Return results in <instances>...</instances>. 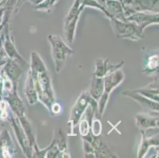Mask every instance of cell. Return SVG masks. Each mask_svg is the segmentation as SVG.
<instances>
[{"label": "cell", "instance_id": "cell-1", "mask_svg": "<svg viewBox=\"0 0 159 158\" xmlns=\"http://www.w3.org/2000/svg\"><path fill=\"white\" fill-rule=\"evenodd\" d=\"M29 70L33 78L38 101L42 103L43 105L48 111L52 104L57 100L53 89L48 70L42 58L40 57L38 52L35 51L31 52Z\"/></svg>", "mask_w": 159, "mask_h": 158}, {"label": "cell", "instance_id": "cell-2", "mask_svg": "<svg viewBox=\"0 0 159 158\" xmlns=\"http://www.w3.org/2000/svg\"><path fill=\"white\" fill-rule=\"evenodd\" d=\"M70 158L67 147L66 136L62 129L54 130L52 142L44 149H40L38 146L33 149L32 158Z\"/></svg>", "mask_w": 159, "mask_h": 158}, {"label": "cell", "instance_id": "cell-3", "mask_svg": "<svg viewBox=\"0 0 159 158\" xmlns=\"http://www.w3.org/2000/svg\"><path fill=\"white\" fill-rule=\"evenodd\" d=\"M48 40L51 45L52 56L55 65V70L60 74L64 68L66 61L75 51L66 44L63 39L56 34H50L48 36Z\"/></svg>", "mask_w": 159, "mask_h": 158}, {"label": "cell", "instance_id": "cell-4", "mask_svg": "<svg viewBox=\"0 0 159 158\" xmlns=\"http://www.w3.org/2000/svg\"><path fill=\"white\" fill-rule=\"evenodd\" d=\"M124 78H125V75L124 72L120 70V69L116 70L104 78V92L98 101L97 115H98L100 119L102 118L105 113L110 94L116 87L119 86L124 82Z\"/></svg>", "mask_w": 159, "mask_h": 158}, {"label": "cell", "instance_id": "cell-5", "mask_svg": "<svg viewBox=\"0 0 159 158\" xmlns=\"http://www.w3.org/2000/svg\"><path fill=\"white\" fill-rule=\"evenodd\" d=\"M109 20L116 38L129 39L134 41L144 38V30L134 22L120 21L113 17Z\"/></svg>", "mask_w": 159, "mask_h": 158}, {"label": "cell", "instance_id": "cell-6", "mask_svg": "<svg viewBox=\"0 0 159 158\" xmlns=\"http://www.w3.org/2000/svg\"><path fill=\"white\" fill-rule=\"evenodd\" d=\"M82 12L80 0H75L63 21V34L69 43H72L75 40L76 27Z\"/></svg>", "mask_w": 159, "mask_h": 158}, {"label": "cell", "instance_id": "cell-7", "mask_svg": "<svg viewBox=\"0 0 159 158\" xmlns=\"http://www.w3.org/2000/svg\"><path fill=\"white\" fill-rule=\"evenodd\" d=\"M89 99L90 97L88 93V91L82 92L79 96V97L70 109V115L67 120V125L70 126V135L75 134V129L78 127L79 121L84 114L89 104Z\"/></svg>", "mask_w": 159, "mask_h": 158}, {"label": "cell", "instance_id": "cell-8", "mask_svg": "<svg viewBox=\"0 0 159 158\" xmlns=\"http://www.w3.org/2000/svg\"><path fill=\"white\" fill-rule=\"evenodd\" d=\"M142 134L141 142L138 147L137 157L146 156L152 147H158V127L150 128L146 130H140Z\"/></svg>", "mask_w": 159, "mask_h": 158}, {"label": "cell", "instance_id": "cell-9", "mask_svg": "<svg viewBox=\"0 0 159 158\" xmlns=\"http://www.w3.org/2000/svg\"><path fill=\"white\" fill-rule=\"evenodd\" d=\"M4 34V40L3 43H2V48H3L4 52H6L7 57L9 59H12V60L17 61L23 68L24 67H29L30 65L27 63V62L23 59L22 56L18 53V50L16 48L14 43L13 41V37H11V26H10V23H7L5 26H4L3 30Z\"/></svg>", "mask_w": 159, "mask_h": 158}, {"label": "cell", "instance_id": "cell-10", "mask_svg": "<svg viewBox=\"0 0 159 158\" xmlns=\"http://www.w3.org/2000/svg\"><path fill=\"white\" fill-rule=\"evenodd\" d=\"M9 123L11 124L16 139H17V141H18L20 148L22 150L24 155L26 157L31 158L32 154H33V148L30 145V141H29L28 138H27L26 134L25 133L24 129H23L18 118L13 114L12 116L10 119Z\"/></svg>", "mask_w": 159, "mask_h": 158}, {"label": "cell", "instance_id": "cell-11", "mask_svg": "<svg viewBox=\"0 0 159 158\" xmlns=\"http://www.w3.org/2000/svg\"><path fill=\"white\" fill-rule=\"evenodd\" d=\"M82 139H84L86 141L89 142L95 150V155L96 158H103V157H109L113 158L117 157L116 154H114L108 146L103 142L102 138H100L99 136L94 135L93 133L91 132V130L88 134L86 136L82 137Z\"/></svg>", "mask_w": 159, "mask_h": 158}, {"label": "cell", "instance_id": "cell-12", "mask_svg": "<svg viewBox=\"0 0 159 158\" xmlns=\"http://www.w3.org/2000/svg\"><path fill=\"white\" fill-rule=\"evenodd\" d=\"M127 21L134 22L144 30L151 25H158L159 14L155 13L136 12L128 16Z\"/></svg>", "mask_w": 159, "mask_h": 158}, {"label": "cell", "instance_id": "cell-13", "mask_svg": "<svg viewBox=\"0 0 159 158\" xmlns=\"http://www.w3.org/2000/svg\"><path fill=\"white\" fill-rule=\"evenodd\" d=\"M124 64V61H120L118 63H111L108 58L102 59L99 58L95 60V69L93 75L98 78H105L109 74L112 73L116 70L120 69Z\"/></svg>", "mask_w": 159, "mask_h": 158}, {"label": "cell", "instance_id": "cell-14", "mask_svg": "<svg viewBox=\"0 0 159 158\" xmlns=\"http://www.w3.org/2000/svg\"><path fill=\"white\" fill-rule=\"evenodd\" d=\"M122 94L125 97L131 98L133 101H135V102L139 104L142 108L150 111V113H151V114L158 115L159 105L158 102H157V101H154L152 100L148 99V98L145 97L143 96L140 95V94L134 92L132 90H130V89L124 90L122 93Z\"/></svg>", "mask_w": 159, "mask_h": 158}, {"label": "cell", "instance_id": "cell-15", "mask_svg": "<svg viewBox=\"0 0 159 158\" xmlns=\"http://www.w3.org/2000/svg\"><path fill=\"white\" fill-rule=\"evenodd\" d=\"M16 153V147L11 134L7 130L0 133V158L14 157Z\"/></svg>", "mask_w": 159, "mask_h": 158}, {"label": "cell", "instance_id": "cell-16", "mask_svg": "<svg viewBox=\"0 0 159 158\" xmlns=\"http://www.w3.org/2000/svg\"><path fill=\"white\" fill-rule=\"evenodd\" d=\"M158 115L151 113H138L135 115V125L139 130L158 127Z\"/></svg>", "mask_w": 159, "mask_h": 158}, {"label": "cell", "instance_id": "cell-17", "mask_svg": "<svg viewBox=\"0 0 159 158\" xmlns=\"http://www.w3.org/2000/svg\"><path fill=\"white\" fill-rule=\"evenodd\" d=\"M3 99L7 101L11 108V111L15 116L18 118L26 115V108L25 106L23 101L18 95V91L6 96Z\"/></svg>", "mask_w": 159, "mask_h": 158}, {"label": "cell", "instance_id": "cell-18", "mask_svg": "<svg viewBox=\"0 0 159 158\" xmlns=\"http://www.w3.org/2000/svg\"><path fill=\"white\" fill-rule=\"evenodd\" d=\"M2 70L14 84L18 85L23 73V67L17 61L8 59L7 63L2 66Z\"/></svg>", "mask_w": 159, "mask_h": 158}, {"label": "cell", "instance_id": "cell-19", "mask_svg": "<svg viewBox=\"0 0 159 158\" xmlns=\"http://www.w3.org/2000/svg\"><path fill=\"white\" fill-rule=\"evenodd\" d=\"M132 91L143 96L148 99L152 100L154 101L158 102L159 101V92H158V77L154 78L152 83L146 85L145 87L139 88V89H133Z\"/></svg>", "mask_w": 159, "mask_h": 158}, {"label": "cell", "instance_id": "cell-20", "mask_svg": "<svg viewBox=\"0 0 159 158\" xmlns=\"http://www.w3.org/2000/svg\"><path fill=\"white\" fill-rule=\"evenodd\" d=\"M105 8L106 9L108 14H110L111 18L113 17L120 21H127L124 9L119 0H106Z\"/></svg>", "mask_w": 159, "mask_h": 158}, {"label": "cell", "instance_id": "cell-21", "mask_svg": "<svg viewBox=\"0 0 159 158\" xmlns=\"http://www.w3.org/2000/svg\"><path fill=\"white\" fill-rule=\"evenodd\" d=\"M24 94L25 96V97H26L28 103L31 105H34L38 101V97H37V91H36L35 86H34V84H33V78L31 76L30 70H28L26 81H25V83Z\"/></svg>", "mask_w": 159, "mask_h": 158}, {"label": "cell", "instance_id": "cell-22", "mask_svg": "<svg viewBox=\"0 0 159 158\" xmlns=\"http://www.w3.org/2000/svg\"><path fill=\"white\" fill-rule=\"evenodd\" d=\"M104 92V78H98L93 75L90 87L88 90L89 97L98 101Z\"/></svg>", "mask_w": 159, "mask_h": 158}, {"label": "cell", "instance_id": "cell-23", "mask_svg": "<svg viewBox=\"0 0 159 158\" xmlns=\"http://www.w3.org/2000/svg\"><path fill=\"white\" fill-rule=\"evenodd\" d=\"M158 66H159V56L158 54H154L149 56L147 63L145 67L143 70V73L147 76L151 78L158 77Z\"/></svg>", "mask_w": 159, "mask_h": 158}, {"label": "cell", "instance_id": "cell-24", "mask_svg": "<svg viewBox=\"0 0 159 158\" xmlns=\"http://www.w3.org/2000/svg\"><path fill=\"white\" fill-rule=\"evenodd\" d=\"M18 120H19L20 123H21V126H22L23 129H24L25 133L27 138H28L29 141H30V145H31L32 148L33 149L35 146H37V139H36L35 134H34V131H33V127H32L30 122L29 121L26 115H23V116H21V117H18Z\"/></svg>", "mask_w": 159, "mask_h": 158}, {"label": "cell", "instance_id": "cell-25", "mask_svg": "<svg viewBox=\"0 0 159 158\" xmlns=\"http://www.w3.org/2000/svg\"><path fill=\"white\" fill-rule=\"evenodd\" d=\"M86 7H89V8H94L96 10H98L99 11L102 13L108 19H110L111 16L108 14L106 9L100 4L96 0H80V9L83 11Z\"/></svg>", "mask_w": 159, "mask_h": 158}, {"label": "cell", "instance_id": "cell-26", "mask_svg": "<svg viewBox=\"0 0 159 158\" xmlns=\"http://www.w3.org/2000/svg\"><path fill=\"white\" fill-rule=\"evenodd\" d=\"M142 12H149L158 14L159 0H139Z\"/></svg>", "mask_w": 159, "mask_h": 158}, {"label": "cell", "instance_id": "cell-27", "mask_svg": "<svg viewBox=\"0 0 159 158\" xmlns=\"http://www.w3.org/2000/svg\"><path fill=\"white\" fill-rule=\"evenodd\" d=\"M59 0H43L38 5L35 6L34 9L41 12H52L53 7L56 5Z\"/></svg>", "mask_w": 159, "mask_h": 158}, {"label": "cell", "instance_id": "cell-28", "mask_svg": "<svg viewBox=\"0 0 159 158\" xmlns=\"http://www.w3.org/2000/svg\"><path fill=\"white\" fill-rule=\"evenodd\" d=\"M91 124L92 123L90 121H89L86 117L82 115V119H81L79 123V125H78L79 127V133H80L82 137L86 136V134H89V131H90Z\"/></svg>", "mask_w": 159, "mask_h": 158}, {"label": "cell", "instance_id": "cell-29", "mask_svg": "<svg viewBox=\"0 0 159 158\" xmlns=\"http://www.w3.org/2000/svg\"><path fill=\"white\" fill-rule=\"evenodd\" d=\"M82 147H83V153H84V156L86 158H96L95 155V150L93 146L86 141L84 139H82Z\"/></svg>", "mask_w": 159, "mask_h": 158}, {"label": "cell", "instance_id": "cell-30", "mask_svg": "<svg viewBox=\"0 0 159 158\" xmlns=\"http://www.w3.org/2000/svg\"><path fill=\"white\" fill-rule=\"evenodd\" d=\"M48 112L50 113L52 116H57V115H60V113L62 112V106L60 103L57 101H55L49 108Z\"/></svg>", "mask_w": 159, "mask_h": 158}, {"label": "cell", "instance_id": "cell-31", "mask_svg": "<svg viewBox=\"0 0 159 158\" xmlns=\"http://www.w3.org/2000/svg\"><path fill=\"white\" fill-rule=\"evenodd\" d=\"M8 57H7L6 52H4L3 48L0 49V69L2 68V66L7 63V62L8 61Z\"/></svg>", "mask_w": 159, "mask_h": 158}, {"label": "cell", "instance_id": "cell-32", "mask_svg": "<svg viewBox=\"0 0 159 158\" xmlns=\"http://www.w3.org/2000/svg\"><path fill=\"white\" fill-rule=\"evenodd\" d=\"M25 2H26V0H18V1H17V3H16L15 5V7H14V12L15 13V14L18 13V11H19V10L21 9V7H22Z\"/></svg>", "mask_w": 159, "mask_h": 158}, {"label": "cell", "instance_id": "cell-33", "mask_svg": "<svg viewBox=\"0 0 159 158\" xmlns=\"http://www.w3.org/2000/svg\"><path fill=\"white\" fill-rule=\"evenodd\" d=\"M42 1L43 0H26V2H30V3H31L33 7H35V6L38 5V4L40 3V2H42Z\"/></svg>", "mask_w": 159, "mask_h": 158}, {"label": "cell", "instance_id": "cell-34", "mask_svg": "<svg viewBox=\"0 0 159 158\" xmlns=\"http://www.w3.org/2000/svg\"><path fill=\"white\" fill-rule=\"evenodd\" d=\"M1 1H2V0H0V2H1Z\"/></svg>", "mask_w": 159, "mask_h": 158}]
</instances>
